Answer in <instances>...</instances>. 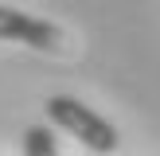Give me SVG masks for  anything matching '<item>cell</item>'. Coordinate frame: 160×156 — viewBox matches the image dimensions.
<instances>
[{"mask_svg": "<svg viewBox=\"0 0 160 156\" xmlns=\"http://www.w3.org/2000/svg\"><path fill=\"white\" fill-rule=\"evenodd\" d=\"M47 117H51L62 133H70L74 140H82L90 152H113L117 148V129L106 117H98L90 105L74 101V98H62V94L51 98L47 101Z\"/></svg>", "mask_w": 160, "mask_h": 156, "instance_id": "obj_1", "label": "cell"}, {"mask_svg": "<svg viewBox=\"0 0 160 156\" xmlns=\"http://www.w3.org/2000/svg\"><path fill=\"white\" fill-rule=\"evenodd\" d=\"M0 39H16V43H28L35 51H47V55L67 51L62 27L39 20V16H28L20 8H4V4H0Z\"/></svg>", "mask_w": 160, "mask_h": 156, "instance_id": "obj_2", "label": "cell"}, {"mask_svg": "<svg viewBox=\"0 0 160 156\" xmlns=\"http://www.w3.org/2000/svg\"><path fill=\"white\" fill-rule=\"evenodd\" d=\"M23 152H28V156H55L51 129H28V133H23Z\"/></svg>", "mask_w": 160, "mask_h": 156, "instance_id": "obj_3", "label": "cell"}]
</instances>
